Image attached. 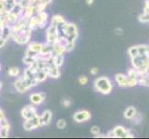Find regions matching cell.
Returning a JSON list of instances; mask_svg holds the SVG:
<instances>
[{
    "instance_id": "7a4b0ae2",
    "label": "cell",
    "mask_w": 149,
    "mask_h": 139,
    "mask_svg": "<svg viewBox=\"0 0 149 139\" xmlns=\"http://www.w3.org/2000/svg\"><path fill=\"white\" fill-rule=\"evenodd\" d=\"M32 29L27 26L19 33H12L11 38L19 45H26L30 43L31 36H32Z\"/></svg>"
},
{
    "instance_id": "30bf717a",
    "label": "cell",
    "mask_w": 149,
    "mask_h": 139,
    "mask_svg": "<svg viewBox=\"0 0 149 139\" xmlns=\"http://www.w3.org/2000/svg\"><path fill=\"white\" fill-rule=\"evenodd\" d=\"M91 113L88 110H79L73 115V120L77 122H84L91 119Z\"/></svg>"
},
{
    "instance_id": "5bb4252c",
    "label": "cell",
    "mask_w": 149,
    "mask_h": 139,
    "mask_svg": "<svg viewBox=\"0 0 149 139\" xmlns=\"http://www.w3.org/2000/svg\"><path fill=\"white\" fill-rule=\"evenodd\" d=\"M41 118V122H42L43 126H47L51 122V119H52V112L50 110H47L43 112V114L40 116Z\"/></svg>"
},
{
    "instance_id": "44dd1931",
    "label": "cell",
    "mask_w": 149,
    "mask_h": 139,
    "mask_svg": "<svg viewBox=\"0 0 149 139\" xmlns=\"http://www.w3.org/2000/svg\"><path fill=\"white\" fill-rule=\"evenodd\" d=\"M37 61V58L36 57H33V56H27L25 55L24 58L22 59V62L27 65V66H30V65H33V63H35Z\"/></svg>"
},
{
    "instance_id": "ee69618b",
    "label": "cell",
    "mask_w": 149,
    "mask_h": 139,
    "mask_svg": "<svg viewBox=\"0 0 149 139\" xmlns=\"http://www.w3.org/2000/svg\"><path fill=\"white\" fill-rule=\"evenodd\" d=\"M0 71H1V66H0Z\"/></svg>"
},
{
    "instance_id": "4fadbf2b",
    "label": "cell",
    "mask_w": 149,
    "mask_h": 139,
    "mask_svg": "<svg viewBox=\"0 0 149 139\" xmlns=\"http://www.w3.org/2000/svg\"><path fill=\"white\" fill-rule=\"evenodd\" d=\"M37 17H38V28L39 29H44L45 27V24L47 22V20H48V14L43 11V12H40L37 13Z\"/></svg>"
},
{
    "instance_id": "6da1fadb",
    "label": "cell",
    "mask_w": 149,
    "mask_h": 139,
    "mask_svg": "<svg viewBox=\"0 0 149 139\" xmlns=\"http://www.w3.org/2000/svg\"><path fill=\"white\" fill-rule=\"evenodd\" d=\"M94 87L95 91L101 93V94L107 95L112 91L113 85L107 77H99L95 80Z\"/></svg>"
},
{
    "instance_id": "4dcf8cb0",
    "label": "cell",
    "mask_w": 149,
    "mask_h": 139,
    "mask_svg": "<svg viewBox=\"0 0 149 139\" xmlns=\"http://www.w3.org/2000/svg\"><path fill=\"white\" fill-rule=\"evenodd\" d=\"M18 3H19L23 8H26L27 7H29L30 5H31L30 0H18Z\"/></svg>"
},
{
    "instance_id": "7bdbcfd3",
    "label": "cell",
    "mask_w": 149,
    "mask_h": 139,
    "mask_svg": "<svg viewBox=\"0 0 149 139\" xmlns=\"http://www.w3.org/2000/svg\"><path fill=\"white\" fill-rule=\"evenodd\" d=\"M1 87H2V84L0 83V89H1Z\"/></svg>"
},
{
    "instance_id": "d4e9b609",
    "label": "cell",
    "mask_w": 149,
    "mask_h": 139,
    "mask_svg": "<svg viewBox=\"0 0 149 139\" xmlns=\"http://www.w3.org/2000/svg\"><path fill=\"white\" fill-rule=\"evenodd\" d=\"M64 62V55H56L54 56V64L58 67L62 66Z\"/></svg>"
},
{
    "instance_id": "e0dca14e",
    "label": "cell",
    "mask_w": 149,
    "mask_h": 139,
    "mask_svg": "<svg viewBox=\"0 0 149 139\" xmlns=\"http://www.w3.org/2000/svg\"><path fill=\"white\" fill-rule=\"evenodd\" d=\"M65 22H66L65 19L62 16H60V15H55V16L51 18V20H50V24H52L54 26H56L58 28Z\"/></svg>"
},
{
    "instance_id": "3957f363",
    "label": "cell",
    "mask_w": 149,
    "mask_h": 139,
    "mask_svg": "<svg viewBox=\"0 0 149 139\" xmlns=\"http://www.w3.org/2000/svg\"><path fill=\"white\" fill-rule=\"evenodd\" d=\"M59 29L63 36L68 38L70 41H75L76 38L78 37V29H77V26L73 23L66 22L64 24L61 25Z\"/></svg>"
},
{
    "instance_id": "f35d334b",
    "label": "cell",
    "mask_w": 149,
    "mask_h": 139,
    "mask_svg": "<svg viewBox=\"0 0 149 139\" xmlns=\"http://www.w3.org/2000/svg\"><path fill=\"white\" fill-rule=\"evenodd\" d=\"M106 136H107V137H109V138H111V137H115L114 131H113V130H112V131H109V132L106 135Z\"/></svg>"
},
{
    "instance_id": "f546056e",
    "label": "cell",
    "mask_w": 149,
    "mask_h": 139,
    "mask_svg": "<svg viewBox=\"0 0 149 139\" xmlns=\"http://www.w3.org/2000/svg\"><path fill=\"white\" fill-rule=\"evenodd\" d=\"M7 13L6 11V2L5 0H0V15Z\"/></svg>"
},
{
    "instance_id": "836d02e7",
    "label": "cell",
    "mask_w": 149,
    "mask_h": 139,
    "mask_svg": "<svg viewBox=\"0 0 149 139\" xmlns=\"http://www.w3.org/2000/svg\"><path fill=\"white\" fill-rule=\"evenodd\" d=\"M78 81H79V83L81 85H85L87 83H88V78H87L85 75H83V76H81L80 78L78 79Z\"/></svg>"
},
{
    "instance_id": "cb8c5ba5",
    "label": "cell",
    "mask_w": 149,
    "mask_h": 139,
    "mask_svg": "<svg viewBox=\"0 0 149 139\" xmlns=\"http://www.w3.org/2000/svg\"><path fill=\"white\" fill-rule=\"evenodd\" d=\"M19 73H20V71L17 67H11V68H9L8 71V74L10 77H15V78H17L18 76H19Z\"/></svg>"
},
{
    "instance_id": "603a6c76",
    "label": "cell",
    "mask_w": 149,
    "mask_h": 139,
    "mask_svg": "<svg viewBox=\"0 0 149 139\" xmlns=\"http://www.w3.org/2000/svg\"><path fill=\"white\" fill-rule=\"evenodd\" d=\"M5 2H6V11L10 12L13 9V8L16 6L18 0H5Z\"/></svg>"
},
{
    "instance_id": "8fae6325",
    "label": "cell",
    "mask_w": 149,
    "mask_h": 139,
    "mask_svg": "<svg viewBox=\"0 0 149 139\" xmlns=\"http://www.w3.org/2000/svg\"><path fill=\"white\" fill-rule=\"evenodd\" d=\"M45 94L44 92H40V93H33L30 96V101L32 104L34 106H38L41 105L42 103L45 100Z\"/></svg>"
},
{
    "instance_id": "52a82bcc",
    "label": "cell",
    "mask_w": 149,
    "mask_h": 139,
    "mask_svg": "<svg viewBox=\"0 0 149 139\" xmlns=\"http://www.w3.org/2000/svg\"><path fill=\"white\" fill-rule=\"evenodd\" d=\"M44 44L38 43V42H31L28 44L27 49L25 51V55L27 56H33L37 57L41 52H42Z\"/></svg>"
},
{
    "instance_id": "74e56055",
    "label": "cell",
    "mask_w": 149,
    "mask_h": 139,
    "mask_svg": "<svg viewBox=\"0 0 149 139\" xmlns=\"http://www.w3.org/2000/svg\"><path fill=\"white\" fill-rule=\"evenodd\" d=\"M7 42H8V41H6L5 39H3L2 37H0V48L3 47V46L7 44Z\"/></svg>"
},
{
    "instance_id": "1f68e13d",
    "label": "cell",
    "mask_w": 149,
    "mask_h": 139,
    "mask_svg": "<svg viewBox=\"0 0 149 139\" xmlns=\"http://www.w3.org/2000/svg\"><path fill=\"white\" fill-rule=\"evenodd\" d=\"M91 133H92V135H94L95 136H97V135H99V133H100V128L98 126H96V125L92 126V128H91Z\"/></svg>"
},
{
    "instance_id": "d6986e66",
    "label": "cell",
    "mask_w": 149,
    "mask_h": 139,
    "mask_svg": "<svg viewBox=\"0 0 149 139\" xmlns=\"http://www.w3.org/2000/svg\"><path fill=\"white\" fill-rule=\"evenodd\" d=\"M137 114V110L134 107H129L127 108L126 110L124 111V117L128 120H132L133 117Z\"/></svg>"
},
{
    "instance_id": "7402d4cb",
    "label": "cell",
    "mask_w": 149,
    "mask_h": 139,
    "mask_svg": "<svg viewBox=\"0 0 149 139\" xmlns=\"http://www.w3.org/2000/svg\"><path fill=\"white\" fill-rule=\"evenodd\" d=\"M47 77H48V74L47 73V71H45V70H41L40 69L38 71L37 74H36V79H37V81L39 82V83H42V82L45 81Z\"/></svg>"
},
{
    "instance_id": "ba28073f",
    "label": "cell",
    "mask_w": 149,
    "mask_h": 139,
    "mask_svg": "<svg viewBox=\"0 0 149 139\" xmlns=\"http://www.w3.org/2000/svg\"><path fill=\"white\" fill-rule=\"evenodd\" d=\"M20 114H22V117L24 120H29L32 119V118L37 116V110L36 108L34 107V105H27L23 107L22 110H20Z\"/></svg>"
},
{
    "instance_id": "ab89813d",
    "label": "cell",
    "mask_w": 149,
    "mask_h": 139,
    "mask_svg": "<svg viewBox=\"0 0 149 139\" xmlns=\"http://www.w3.org/2000/svg\"><path fill=\"white\" fill-rule=\"evenodd\" d=\"M115 34H116L117 35H121V34H123V31H122V29H120V28H116V29H115Z\"/></svg>"
},
{
    "instance_id": "83f0119b",
    "label": "cell",
    "mask_w": 149,
    "mask_h": 139,
    "mask_svg": "<svg viewBox=\"0 0 149 139\" xmlns=\"http://www.w3.org/2000/svg\"><path fill=\"white\" fill-rule=\"evenodd\" d=\"M66 126H67V122H66V121L64 119H60V120L58 121V122H56V127H58V129H60V130L65 129Z\"/></svg>"
},
{
    "instance_id": "ac0fdd59",
    "label": "cell",
    "mask_w": 149,
    "mask_h": 139,
    "mask_svg": "<svg viewBox=\"0 0 149 139\" xmlns=\"http://www.w3.org/2000/svg\"><path fill=\"white\" fill-rule=\"evenodd\" d=\"M66 52V47L63 46L62 45H60L59 43H55L53 45V51H52V54L53 56L56 55H64V53Z\"/></svg>"
},
{
    "instance_id": "9c48e42d",
    "label": "cell",
    "mask_w": 149,
    "mask_h": 139,
    "mask_svg": "<svg viewBox=\"0 0 149 139\" xmlns=\"http://www.w3.org/2000/svg\"><path fill=\"white\" fill-rule=\"evenodd\" d=\"M114 133H115V137L117 138H133L134 135L131 133L130 130L125 129L123 126H116L114 129Z\"/></svg>"
},
{
    "instance_id": "b9f144b4",
    "label": "cell",
    "mask_w": 149,
    "mask_h": 139,
    "mask_svg": "<svg viewBox=\"0 0 149 139\" xmlns=\"http://www.w3.org/2000/svg\"><path fill=\"white\" fill-rule=\"evenodd\" d=\"M4 118H6V117H5V114H4V112H3V110H0V121H1V120H3Z\"/></svg>"
},
{
    "instance_id": "4316f807",
    "label": "cell",
    "mask_w": 149,
    "mask_h": 139,
    "mask_svg": "<svg viewBox=\"0 0 149 139\" xmlns=\"http://www.w3.org/2000/svg\"><path fill=\"white\" fill-rule=\"evenodd\" d=\"M142 119H143V118H142V115L140 114V113H138V112H137V114L132 118V121L133 123H134V124L137 125V124H140V123L142 122Z\"/></svg>"
},
{
    "instance_id": "7c38bea8",
    "label": "cell",
    "mask_w": 149,
    "mask_h": 139,
    "mask_svg": "<svg viewBox=\"0 0 149 139\" xmlns=\"http://www.w3.org/2000/svg\"><path fill=\"white\" fill-rule=\"evenodd\" d=\"M47 74H48L49 77H51V78H54V79L58 78V77L60 76L59 67L56 66L55 64H51V65H49L47 67Z\"/></svg>"
},
{
    "instance_id": "484cf974",
    "label": "cell",
    "mask_w": 149,
    "mask_h": 139,
    "mask_svg": "<svg viewBox=\"0 0 149 139\" xmlns=\"http://www.w3.org/2000/svg\"><path fill=\"white\" fill-rule=\"evenodd\" d=\"M8 132H9L8 128L0 127V137H1V138H7V137H8Z\"/></svg>"
},
{
    "instance_id": "8d00e7d4",
    "label": "cell",
    "mask_w": 149,
    "mask_h": 139,
    "mask_svg": "<svg viewBox=\"0 0 149 139\" xmlns=\"http://www.w3.org/2000/svg\"><path fill=\"white\" fill-rule=\"evenodd\" d=\"M90 73L92 75H97V73H98V69H97V68H92L90 70Z\"/></svg>"
},
{
    "instance_id": "9a60e30c",
    "label": "cell",
    "mask_w": 149,
    "mask_h": 139,
    "mask_svg": "<svg viewBox=\"0 0 149 139\" xmlns=\"http://www.w3.org/2000/svg\"><path fill=\"white\" fill-rule=\"evenodd\" d=\"M36 14H37V12H36V8H35V5H30L29 7L24 8L22 16L25 17L26 19H31Z\"/></svg>"
},
{
    "instance_id": "60d3db41",
    "label": "cell",
    "mask_w": 149,
    "mask_h": 139,
    "mask_svg": "<svg viewBox=\"0 0 149 139\" xmlns=\"http://www.w3.org/2000/svg\"><path fill=\"white\" fill-rule=\"evenodd\" d=\"M85 2L87 5H89V6H91V5H93L94 2H95V0H85Z\"/></svg>"
},
{
    "instance_id": "5b68a950",
    "label": "cell",
    "mask_w": 149,
    "mask_h": 139,
    "mask_svg": "<svg viewBox=\"0 0 149 139\" xmlns=\"http://www.w3.org/2000/svg\"><path fill=\"white\" fill-rule=\"evenodd\" d=\"M45 36H47V42L50 44H55L58 42V40L60 36L59 28L50 24L45 32Z\"/></svg>"
},
{
    "instance_id": "ffe728a7",
    "label": "cell",
    "mask_w": 149,
    "mask_h": 139,
    "mask_svg": "<svg viewBox=\"0 0 149 139\" xmlns=\"http://www.w3.org/2000/svg\"><path fill=\"white\" fill-rule=\"evenodd\" d=\"M19 16H18V15H16L15 13H13V12H7V20H8V25H13V24H15L16 23L18 20H19Z\"/></svg>"
},
{
    "instance_id": "277c9868",
    "label": "cell",
    "mask_w": 149,
    "mask_h": 139,
    "mask_svg": "<svg viewBox=\"0 0 149 139\" xmlns=\"http://www.w3.org/2000/svg\"><path fill=\"white\" fill-rule=\"evenodd\" d=\"M14 87L19 93L23 94V93H26L27 91H29L33 86L25 79L24 75H22V76H18L16 78V81L14 82Z\"/></svg>"
},
{
    "instance_id": "2e32d148",
    "label": "cell",
    "mask_w": 149,
    "mask_h": 139,
    "mask_svg": "<svg viewBox=\"0 0 149 139\" xmlns=\"http://www.w3.org/2000/svg\"><path fill=\"white\" fill-rule=\"evenodd\" d=\"M115 80L120 87H128V76L122 73H118L115 76Z\"/></svg>"
},
{
    "instance_id": "f1b7e54d",
    "label": "cell",
    "mask_w": 149,
    "mask_h": 139,
    "mask_svg": "<svg viewBox=\"0 0 149 139\" xmlns=\"http://www.w3.org/2000/svg\"><path fill=\"white\" fill-rule=\"evenodd\" d=\"M75 47V41H69L68 45L66 46V52H70Z\"/></svg>"
},
{
    "instance_id": "8992f818",
    "label": "cell",
    "mask_w": 149,
    "mask_h": 139,
    "mask_svg": "<svg viewBox=\"0 0 149 139\" xmlns=\"http://www.w3.org/2000/svg\"><path fill=\"white\" fill-rule=\"evenodd\" d=\"M42 126L43 125H42V122H41V118L39 115L32 118V119L25 120V122H23V129L27 132H31Z\"/></svg>"
},
{
    "instance_id": "e575fe53",
    "label": "cell",
    "mask_w": 149,
    "mask_h": 139,
    "mask_svg": "<svg viewBox=\"0 0 149 139\" xmlns=\"http://www.w3.org/2000/svg\"><path fill=\"white\" fill-rule=\"evenodd\" d=\"M71 100L70 98H63L62 99V106L64 108H70L71 106Z\"/></svg>"
},
{
    "instance_id": "d590c367",
    "label": "cell",
    "mask_w": 149,
    "mask_h": 139,
    "mask_svg": "<svg viewBox=\"0 0 149 139\" xmlns=\"http://www.w3.org/2000/svg\"><path fill=\"white\" fill-rule=\"evenodd\" d=\"M0 127H5V128H10V125H9V123H8V122L7 121V119L6 118H4L3 120H1L0 121Z\"/></svg>"
},
{
    "instance_id": "d6a6232c",
    "label": "cell",
    "mask_w": 149,
    "mask_h": 139,
    "mask_svg": "<svg viewBox=\"0 0 149 139\" xmlns=\"http://www.w3.org/2000/svg\"><path fill=\"white\" fill-rule=\"evenodd\" d=\"M139 20L142 22H149V14H141L139 16Z\"/></svg>"
}]
</instances>
